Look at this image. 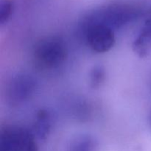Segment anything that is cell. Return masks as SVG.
<instances>
[{
    "mask_svg": "<svg viewBox=\"0 0 151 151\" xmlns=\"http://www.w3.org/2000/svg\"><path fill=\"white\" fill-rule=\"evenodd\" d=\"M86 39L90 49L97 53L109 52L115 44L114 31L104 24L84 19Z\"/></svg>",
    "mask_w": 151,
    "mask_h": 151,
    "instance_id": "cell-4",
    "label": "cell"
},
{
    "mask_svg": "<svg viewBox=\"0 0 151 151\" xmlns=\"http://www.w3.org/2000/svg\"><path fill=\"white\" fill-rule=\"evenodd\" d=\"M140 13L139 9L131 4H113L94 10L85 19L104 24L115 29L134 21Z\"/></svg>",
    "mask_w": 151,
    "mask_h": 151,
    "instance_id": "cell-2",
    "label": "cell"
},
{
    "mask_svg": "<svg viewBox=\"0 0 151 151\" xmlns=\"http://www.w3.org/2000/svg\"><path fill=\"white\" fill-rule=\"evenodd\" d=\"M106 78V72L103 66H94L89 73V86L93 89H97L103 83Z\"/></svg>",
    "mask_w": 151,
    "mask_h": 151,
    "instance_id": "cell-9",
    "label": "cell"
},
{
    "mask_svg": "<svg viewBox=\"0 0 151 151\" xmlns=\"http://www.w3.org/2000/svg\"><path fill=\"white\" fill-rule=\"evenodd\" d=\"M97 145V142L91 136H81L72 142L69 151H96Z\"/></svg>",
    "mask_w": 151,
    "mask_h": 151,
    "instance_id": "cell-8",
    "label": "cell"
},
{
    "mask_svg": "<svg viewBox=\"0 0 151 151\" xmlns=\"http://www.w3.org/2000/svg\"><path fill=\"white\" fill-rule=\"evenodd\" d=\"M36 88L35 78L27 74H19L13 78L10 86V96L13 101L23 102L33 94Z\"/></svg>",
    "mask_w": 151,
    "mask_h": 151,
    "instance_id": "cell-5",
    "label": "cell"
},
{
    "mask_svg": "<svg viewBox=\"0 0 151 151\" xmlns=\"http://www.w3.org/2000/svg\"><path fill=\"white\" fill-rule=\"evenodd\" d=\"M134 50L140 56L145 57L151 50V15L146 20L144 27L133 44Z\"/></svg>",
    "mask_w": 151,
    "mask_h": 151,
    "instance_id": "cell-7",
    "label": "cell"
},
{
    "mask_svg": "<svg viewBox=\"0 0 151 151\" xmlns=\"http://www.w3.org/2000/svg\"><path fill=\"white\" fill-rule=\"evenodd\" d=\"M13 11V4L10 0H3L0 4V24L1 25L7 22Z\"/></svg>",
    "mask_w": 151,
    "mask_h": 151,
    "instance_id": "cell-10",
    "label": "cell"
},
{
    "mask_svg": "<svg viewBox=\"0 0 151 151\" xmlns=\"http://www.w3.org/2000/svg\"><path fill=\"white\" fill-rule=\"evenodd\" d=\"M52 127V114L49 111L42 109L36 114L33 125V134L35 139L40 141L47 139Z\"/></svg>",
    "mask_w": 151,
    "mask_h": 151,
    "instance_id": "cell-6",
    "label": "cell"
},
{
    "mask_svg": "<svg viewBox=\"0 0 151 151\" xmlns=\"http://www.w3.org/2000/svg\"><path fill=\"white\" fill-rule=\"evenodd\" d=\"M0 151H38L36 139L28 130L7 126L1 131Z\"/></svg>",
    "mask_w": 151,
    "mask_h": 151,
    "instance_id": "cell-3",
    "label": "cell"
},
{
    "mask_svg": "<svg viewBox=\"0 0 151 151\" xmlns=\"http://www.w3.org/2000/svg\"><path fill=\"white\" fill-rule=\"evenodd\" d=\"M67 57L64 42L57 37L42 40L35 45L33 52L34 63L40 70H55L60 67Z\"/></svg>",
    "mask_w": 151,
    "mask_h": 151,
    "instance_id": "cell-1",
    "label": "cell"
}]
</instances>
